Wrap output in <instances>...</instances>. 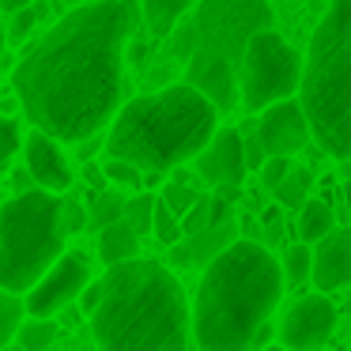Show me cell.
Listing matches in <instances>:
<instances>
[{"instance_id":"1","label":"cell","mask_w":351,"mask_h":351,"mask_svg":"<svg viewBox=\"0 0 351 351\" xmlns=\"http://www.w3.org/2000/svg\"><path fill=\"white\" fill-rule=\"evenodd\" d=\"M129 34L132 23L117 0H87L57 19L12 76L27 121L57 144L99 136L121 110Z\"/></svg>"},{"instance_id":"2","label":"cell","mask_w":351,"mask_h":351,"mask_svg":"<svg viewBox=\"0 0 351 351\" xmlns=\"http://www.w3.org/2000/svg\"><path fill=\"white\" fill-rule=\"evenodd\" d=\"M283 298L280 261L257 242L238 238L212 253L189 310L200 351H250Z\"/></svg>"},{"instance_id":"3","label":"cell","mask_w":351,"mask_h":351,"mask_svg":"<svg viewBox=\"0 0 351 351\" xmlns=\"http://www.w3.org/2000/svg\"><path fill=\"white\" fill-rule=\"evenodd\" d=\"M91 313L99 351H189V298L162 261L132 257L102 276Z\"/></svg>"},{"instance_id":"4","label":"cell","mask_w":351,"mask_h":351,"mask_svg":"<svg viewBox=\"0 0 351 351\" xmlns=\"http://www.w3.org/2000/svg\"><path fill=\"white\" fill-rule=\"evenodd\" d=\"M219 129L215 106L185 84H170L162 91L136 95L129 106L114 114L110 136L102 140L110 159H125L147 174H162L170 167L197 159Z\"/></svg>"},{"instance_id":"5","label":"cell","mask_w":351,"mask_h":351,"mask_svg":"<svg viewBox=\"0 0 351 351\" xmlns=\"http://www.w3.org/2000/svg\"><path fill=\"white\" fill-rule=\"evenodd\" d=\"M298 110L310 136L336 162L351 155V0H332L310 34L298 72Z\"/></svg>"},{"instance_id":"6","label":"cell","mask_w":351,"mask_h":351,"mask_svg":"<svg viewBox=\"0 0 351 351\" xmlns=\"http://www.w3.org/2000/svg\"><path fill=\"white\" fill-rule=\"evenodd\" d=\"M61 197L46 189L16 193L0 208V295H27L64 253Z\"/></svg>"},{"instance_id":"7","label":"cell","mask_w":351,"mask_h":351,"mask_svg":"<svg viewBox=\"0 0 351 351\" xmlns=\"http://www.w3.org/2000/svg\"><path fill=\"white\" fill-rule=\"evenodd\" d=\"M272 27L276 12L268 0H200L189 31H182V38H178V53H212L238 72L245 42Z\"/></svg>"},{"instance_id":"8","label":"cell","mask_w":351,"mask_h":351,"mask_svg":"<svg viewBox=\"0 0 351 351\" xmlns=\"http://www.w3.org/2000/svg\"><path fill=\"white\" fill-rule=\"evenodd\" d=\"M302 57L291 49V42L280 31H261L245 42L242 61H238V106L245 114H261L272 102L295 99Z\"/></svg>"},{"instance_id":"9","label":"cell","mask_w":351,"mask_h":351,"mask_svg":"<svg viewBox=\"0 0 351 351\" xmlns=\"http://www.w3.org/2000/svg\"><path fill=\"white\" fill-rule=\"evenodd\" d=\"M87 280H91V261H87V253L64 250L61 257L49 265V272L42 276L23 298H19V302H23V313L27 317L49 321L53 313H61L64 306L76 302V295L84 291Z\"/></svg>"},{"instance_id":"10","label":"cell","mask_w":351,"mask_h":351,"mask_svg":"<svg viewBox=\"0 0 351 351\" xmlns=\"http://www.w3.org/2000/svg\"><path fill=\"white\" fill-rule=\"evenodd\" d=\"M336 325H340V313H336L332 298L328 295H302L283 310L280 325V343L287 351H321L332 340Z\"/></svg>"},{"instance_id":"11","label":"cell","mask_w":351,"mask_h":351,"mask_svg":"<svg viewBox=\"0 0 351 351\" xmlns=\"http://www.w3.org/2000/svg\"><path fill=\"white\" fill-rule=\"evenodd\" d=\"M253 136H257L265 159H291V155H298L310 144V129H306V117H302V110H298L295 99L272 102V106L261 114Z\"/></svg>"},{"instance_id":"12","label":"cell","mask_w":351,"mask_h":351,"mask_svg":"<svg viewBox=\"0 0 351 351\" xmlns=\"http://www.w3.org/2000/svg\"><path fill=\"white\" fill-rule=\"evenodd\" d=\"M197 170L204 182H212L215 189H238L250 178L245 170V152H242V132L238 129H215V136L208 140V147L197 155Z\"/></svg>"},{"instance_id":"13","label":"cell","mask_w":351,"mask_h":351,"mask_svg":"<svg viewBox=\"0 0 351 351\" xmlns=\"http://www.w3.org/2000/svg\"><path fill=\"white\" fill-rule=\"evenodd\" d=\"M23 170L31 174L34 189H46V193H53V197H61V193L72 189V167H69V159H64L61 144L49 140L46 132H38V129H31L23 136Z\"/></svg>"},{"instance_id":"14","label":"cell","mask_w":351,"mask_h":351,"mask_svg":"<svg viewBox=\"0 0 351 351\" xmlns=\"http://www.w3.org/2000/svg\"><path fill=\"white\" fill-rule=\"evenodd\" d=\"M310 280L317 295L343 291L351 283V230L332 227L321 242L310 245Z\"/></svg>"},{"instance_id":"15","label":"cell","mask_w":351,"mask_h":351,"mask_svg":"<svg viewBox=\"0 0 351 351\" xmlns=\"http://www.w3.org/2000/svg\"><path fill=\"white\" fill-rule=\"evenodd\" d=\"M185 87H193L197 95H204V99L215 106V114L238 106V76L223 57L189 53L185 57Z\"/></svg>"},{"instance_id":"16","label":"cell","mask_w":351,"mask_h":351,"mask_svg":"<svg viewBox=\"0 0 351 351\" xmlns=\"http://www.w3.org/2000/svg\"><path fill=\"white\" fill-rule=\"evenodd\" d=\"M140 8H144V27L152 38H170L178 31L185 16H189L193 0H140Z\"/></svg>"},{"instance_id":"17","label":"cell","mask_w":351,"mask_h":351,"mask_svg":"<svg viewBox=\"0 0 351 351\" xmlns=\"http://www.w3.org/2000/svg\"><path fill=\"white\" fill-rule=\"evenodd\" d=\"M336 227V212L325 197H306L302 200V215H298V238L302 245H313Z\"/></svg>"},{"instance_id":"18","label":"cell","mask_w":351,"mask_h":351,"mask_svg":"<svg viewBox=\"0 0 351 351\" xmlns=\"http://www.w3.org/2000/svg\"><path fill=\"white\" fill-rule=\"evenodd\" d=\"M99 257L106 261V268H110V265H121V261L140 257V238L132 234V230L125 227L121 219L110 223V227L99 230Z\"/></svg>"},{"instance_id":"19","label":"cell","mask_w":351,"mask_h":351,"mask_svg":"<svg viewBox=\"0 0 351 351\" xmlns=\"http://www.w3.org/2000/svg\"><path fill=\"white\" fill-rule=\"evenodd\" d=\"M16 336H19V351H49V343L57 340V321L31 317L16 328Z\"/></svg>"},{"instance_id":"20","label":"cell","mask_w":351,"mask_h":351,"mask_svg":"<svg viewBox=\"0 0 351 351\" xmlns=\"http://www.w3.org/2000/svg\"><path fill=\"white\" fill-rule=\"evenodd\" d=\"M310 185H313L310 167H291L287 174H283V182L276 185V200H280L283 208H295V204H302V200H306Z\"/></svg>"},{"instance_id":"21","label":"cell","mask_w":351,"mask_h":351,"mask_svg":"<svg viewBox=\"0 0 351 351\" xmlns=\"http://www.w3.org/2000/svg\"><path fill=\"white\" fill-rule=\"evenodd\" d=\"M152 215H155V197L152 193H140L136 200H125L121 208V223L132 230V234H152Z\"/></svg>"},{"instance_id":"22","label":"cell","mask_w":351,"mask_h":351,"mask_svg":"<svg viewBox=\"0 0 351 351\" xmlns=\"http://www.w3.org/2000/svg\"><path fill=\"white\" fill-rule=\"evenodd\" d=\"M91 204H95V212H87V227L102 230V227H110V223L121 219L125 197L121 193H91Z\"/></svg>"},{"instance_id":"23","label":"cell","mask_w":351,"mask_h":351,"mask_svg":"<svg viewBox=\"0 0 351 351\" xmlns=\"http://www.w3.org/2000/svg\"><path fill=\"white\" fill-rule=\"evenodd\" d=\"M38 19H42V4L34 0V4H27V8H19L16 16L8 19V31H4V42H27L34 34V27H38Z\"/></svg>"},{"instance_id":"24","label":"cell","mask_w":351,"mask_h":351,"mask_svg":"<svg viewBox=\"0 0 351 351\" xmlns=\"http://www.w3.org/2000/svg\"><path fill=\"white\" fill-rule=\"evenodd\" d=\"M280 272H283V280H291V283H306V280H310V245H302V242L287 245Z\"/></svg>"},{"instance_id":"25","label":"cell","mask_w":351,"mask_h":351,"mask_svg":"<svg viewBox=\"0 0 351 351\" xmlns=\"http://www.w3.org/2000/svg\"><path fill=\"white\" fill-rule=\"evenodd\" d=\"M19 321H23V302L16 295H0V351L16 340Z\"/></svg>"},{"instance_id":"26","label":"cell","mask_w":351,"mask_h":351,"mask_svg":"<svg viewBox=\"0 0 351 351\" xmlns=\"http://www.w3.org/2000/svg\"><path fill=\"white\" fill-rule=\"evenodd\" d=\"M159 200H162V208H167L170 215H178V219H182V215L200 200V193H197V189H189L185 182H170L167 189H162V197H159Z\"/></svg>"},{"instance_id":"27","label":"cell","mask_w":351,"mask_h":351,"mask_svg":"<svg viewBox=\"0 0 351 351\" xmlns=\"http://www.w3.org/2000/svg\"><path fill=\"white\" fill-rule=\"evenodd\" d=\"M102 178H106V185H121V189H140V185H144V174L125 159H106Z\"/></svg>"},{"instance_id":"28","label":"cell","mask_w":351,"mask_h":351,"mask_svg":"<svg viewBox=\"0 0 351 351\" xmlns=\"http://www.w3.org/2000/svg\"><path fill=\"white\" fill-rule=\"evenodd\" d=\"M19 144H23V132H19V125L12 121V117H0V174L12 167Z\"/></svg>"},{"instance_id":"29","label":"cell","mask_w":351,"mask_h":351,"mask_svg":"<svg viewBox=\"0 0 351 351\" xmlns=\"http://www.w3.org/2000/svg\"><path fill=\"white\" fill-rule=\"evenodd\" d=\"M152 234L159 238L162 245H178V242H182V223H178V215H170L162 204H155V215H152Z\"/></svg>"},{"instance_id":"30","label":"cell","mask_w":351,"mask_h":351,"mask_svg":"<svg viewBox=\"0 0 351 351\" xmlns=\"http://www.w3.org/2000/svg\"><path fill=\"white\" fill-rule=\"evenodd\" d=\"M57 219H61L64 238H69V234H80V230L87 227V208L80 204L76 197H61V212H57Z\"/></svg>"},{"instance_id":"31","label":"cell","mask_w":351,"mask_h":351,"mask_svg":"<svg viewBox=\"0 0 351 351\" xmlns=\"http://www.w3.org/2000/svg\"><path fill=\"white\" fill-rule=\"evenodd\" d=\"M291 170V159H265L257 167V174H261V185H268V189H276V185L283 182V174Z\"/></svg>"},{"instance_id":"32","label":"cell","mask_w":351,"mask_h":351,"mask_svg":"<svg viewBox=\"0 0 351 351\" xmlns=\"http://www.w3.org/2000/svg\"><path fill=\"white\" fill-rule=\"evenodd\" d=\"M76 298H80V310H84L87 317H91L95 306L102 302V283H99V280H87V283H84V291H80Z\"/></svg>"},{"instance_id":"33","label":"cell","mask_w":351,"mask_h":351,"mask_svg":"<svg viewBox=\"0 0 351 351\" xmlns=\"http://www.w3.org/2000/svg\"><path fill=\"white\" fill-rule=\"evenodd\" d=\"M84 178H87V185H91L95 193L106 189V178H102V167H99V162H84Z\"/></svg>"},{"instance_id":"34","label":"cell","mask_w":351,"mask_h":351,"mask_svg":"<svg viewBox=\"0 0 351 351\" xmlns=\"http://www.w3.org/2000/svg\"><path fill=\"white\" fill-rule=\"evenodd\" d=\"M102 147V140L99 136H91V140H84V144H76V152H80V162H91V155Z\"/></svg>"},{"instance_id":"35","label":"cell","mask_w":351,"mask_h":351,"mask_svg":"<svg viewBox=\"0 0 351 351\" xmlns=\"http://www.w3.org/2000/svg\"><path fill=\"white\" fill-rule=\"evenodd\" d=\"M12 189H16V193H31L34 189L31 174H27V170H16V174H12Z\"/></svg>"},{"instance_id":"36","label":"cell","mask_w":351,"mask_h":351,"mask_svg":"<svg viewBox=\"0 0 351 351\" xmlns=\"http://www.w3.org/2000/svg\"><path fill=\"white\" fill-rule=\"evenodd\" d=\"M27 4H34V0H0V8H4V12H12V16H16L19 8H27Z\"/></svg>"},{"instance_id":"37","label":"cell","mask_w":351,"mask_h":351,"mask_svg":"<svg viewBox=\"0 0 351 351\" xmlns=\"http://www.w3.org/2000/svg\"><path fill=\"white\" fill-rule=\"evenodd\" d=\"M4 46H8V42H4V27H0V61H4Z\"/></svg>"},{"instance_id":"38","label":"cell","mask_w":351,"mask_h":351,"mask_svg":"<svg viewBox=\"0 0 351 351\" xmlns=\"http://www.w3.org/2000/svg\"><path fill=\"white\" fill-rule=\"evenodd\" d=\"M76 4H87V0H76Z\"/></svg>"},{"instance_id":"39","label":"cell","mask_w":351,"mask_h":351,"mask_svg":"<svg viewBox=\"0 0 351 351\" xmlns=\"http://www.w3.org/2000/svg\"><path fill=\"white\" fill-rule=\"evenodd\" d=\"M268 351H280V348H268Z\"/></svg>"}]
</instances>
